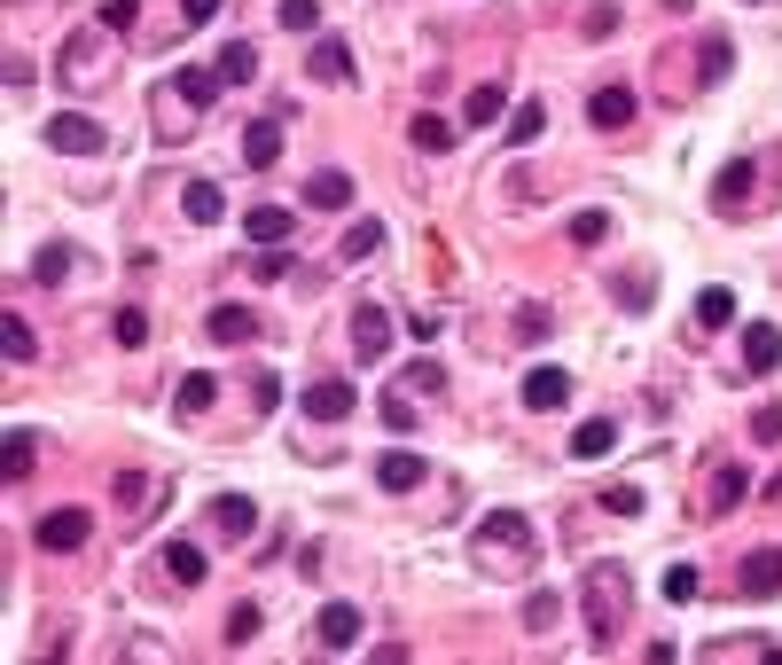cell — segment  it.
Returning <instances> with one entry per match:
<instances>
[{
    "label": "cell",
    "mask_w": 782,
    "mask_h": 665,
    "mask_svg": "<svg viewBox=\"0 0 782 665\" xmlns=\"http://www.w3.org/2000/svg\"><path fill=\"white\" fill-rule=\"evenodd\" d=\"M728 313H736V290H720V282H713V290H697V321H705V329H720Z\"/></svg>",
    "instance_id": "1f68e13d"
},
{
    "label": "cell",
    "mask_w": 782,
    "mask_h": 665,
    "mask_svg": "<svg viewBox=\"0 0 782 665\" xmlns=\"http://www.w3.org/2000/svg\"><path fill=\"white\" fill-rule=\"evenodd\" d=\"M71 275V251H63V243H47V251L32 259V282H63Z\"/></svg>",
    "instance_id": "d590c367"
},
{
    "label": "cell",
    "mask_w": 782,
    "mask_h": 665,
    "mask_svg": "<svg viewBox=\"0 0 782 665\" xmlns=\"http://www.w3.org/2000/svg\"><path fill=\"white\" fill-rule=\"evenodd\" d=\"M219 78H227V87H250V78H258V47L250 40H227L219 47Z\"/></svg>",
    "instance_id": "cb8c5ba5"
},
{
    "label": "cell",
    "mask_w": 782,
    "mask_h": 665,
    "mask_svg": "<svg viewBox=\"0 0 782 665\" xmlns=\"http://www.w3.org/2000/svg\"><path fill=\"white\" fill-rule=\"evenodd\" d=\"M728 63H736L728 32H705V78H728Z\"/></svg>",
    "instance_id": "74e56055"
},
{
    "label": "cell",
    "mask_w": 782,
    "mask_h": 665,
    "mask_svg": "<svg viewBox=\"0 0 782 665\" xmlns=\"http://www.w3.org/2000/svg\"><path fill=\"white\" fill-rule=\"evenodd\" d=\"M525 407H533V415L571 407V376H564V368H525Z\"/></svg>",
    "instance_id": "8fae6325"
},
{
    "label": "cell",
    "mask_w": 782,
    "mask_h": 665,
    "mask_svg": "<svg viewBox=\"0 0 782 665\" xmlns=\"http://www.w3.org/2000/svg\"><path fill=\"white\" fill-rule=\"evenodd\" d=\"M743 368L751 376H774L782 368V329L774 321H743Z\"/></svg>",
    "instance_id": "ba28073f"
},
{
    "label": "cell",
    "mask_w": 782,
    "mask_h": 665,
    "mask_svg": "<svg viewBox=\"0 0 782 665\" xmlns=\"http://www.w3.org/2000/svg\"><path fill=\"white\" fill-rule=\"evenodd\" d=\"M376 485H384V493H415V485H422V454L392 447V454L376 462Z\"/></svg>",
    "instance_id": "d6986e66"
},
{
    "label": "cell",
    "mask_w": 782,
    "mask_h": 665,
    "mask_svg": "<svg viewBox=\"0 0 782 665\" xmlns=\"http://www.w3.org/2000/svg\"><path fill=\"white\" fill-rule=\"evenodd\" d=\"M118 345H126V353L149 345V313H141V305H118Z\"/></svg>",
    "instance_id": "d6a6232c"
},
{
    "label": "cell",
    "mask_w": 782,
    "mask_h": 665,
    "mask_svg": "<svg viewBox=\"0 0 782 665\" xmlns=\"http://www.w3.org/2000/svg\"><path fill=\"white\" fill-rule=\"evenodd\" d=\"M611 447H619V423H611V415H594V423L571 431V454H579V462H602Z\"/></svg>",
    "instance_id": "ffe728a7"
},
{
    "label": "cell",
    "mask_w": 782,
    "mask_h": 665,
    "mask_svg": "<svg viewBox=\"0 0 782 665\" xmlns=\"http://www.w3.org/2000/svg\"><path fill=\"white\" fill-rule=\"evenodd\" d=\"M619 305H626V313H642V305H650V267L619 275Z\"/></svg>",
    "instance_id": "f35d334b"
},
{
    "label": "cell",
    "mask_w": 782,
    "mask_h": 665,
    "mask_svg": "<svg viewBox=\"0 0 782 665\" xmlns=\"http://www.w3.org/2000/svg\"><path fill=\"white\" fill-rule=\"evenodd\" d=\"M103 141H110V133L86 118V110H55V118H47V149H63V157H95Z\"/></svg>",
    "instance_id": "3957f363"
},
{
    "label": "cell",
    "mask_w": 782,
    "mask_h": 665,
    "mask_svg": "<svg viewBox=\"0 0 782 665\" xmlns=\"http://www.w3.org/2000/svg\"><path fill=\"white\" fill-rule=\"evenodd\" d=\"M594 510H611V517H642V485H611Z\"/></svg>",
    "instance_id": "8d00e7d4"
},
{
    "label": "cell",
    "mask_w": 782,
    "mask_h": 665,
    "mask_svg": "<svg viewBox=\"0 0 782 665\" xmlns=\"http://www.w3.org/2000/svg\"><path fill=\"white\" fill-rule=\"evenodd\" d=\"M462 118H470V126H501V118H508V87H493V78H485V87H470Z\"/></svg>",
    "instance_id": "603a6c76"
},
{
    "label": "cell",
    "mask_w": 782,
    "mask_h": 665,
    "mask_svg": "<svg viewBox=\"0 0 782 665\" xmlns=\"http://www.w3.org/2000/svg\"><path fill=\"white\" fill-rule=\"evenodd\" d=\"M243 164H250V173L282 164V118H258V126H243Z\"/></svg>",
    "instance_id": "4fadbf2b"
},
{
    "label": "cell",
    "mask_w": 782,
    "mask_h": 665,
    "mask_svg": "<svg viewBox=\"0 0 782 665\" xmlns=\"http://www.w3.org/2000/svg\"><path fill=\"white\" fill-rule=\"evenodd\" d=\"M384 431H415V399H407V392L384 399Z\"/></svg>",
    "instance_id": "7bdbcfd3"
},
{
    "label": "cell",
    "mask_w": 782,
    "mask_h": 665,
    "mask_svg": "<svg viewBox=\"0 0 782 665\" xmlns=\"http://www.w3.org/2000/svg\"><path fill=\"white\" fill-rule=\"evenodd\" d=\"M219 17V0H181V24H212Z\"/></svg>",
    "instance_id": "f907efd6"
},
{
    "label": "cell",
    "mask_w": 782,
    "mask_h": 665,
    "mask_svg": "<svg viewBox=\"0 0 782 665\" xmlns=\"http://www.w3.org/2000/svg\"><path fill=\"white\" fill-rule=\"evenodd\" d=\"M313 634H321V650H361V603H321V619H313Z\"/></svg>",
    "instance_id": "8992f818"
},
{
    "label": "cell",
    "mask_w": 782,
    "mask_h": 665,
    "mask_svg": "<svg viewBox=\"0 0 782 665\" xmlns=\"http://www.w3.org/2000/svg\"><path fill=\"white\" fill-rule=\"evenodd\" d=\"M516 556H533V517H525V510H485V525H478V564L493 571V564H516Z\"/></svg>",
    "instance_id": "6da1fadb"
},
{
    "label": "cell",
    "mask_w": 782,
    "mask_h": 665,
    "mask_svg": "<svg viewBox=\"0 0 782 665\" xmlns=\"http://www.w3.org/2000/svg\"><path fill=\"white\" fill-rule=\"evenodd\" d=\"M751 502V470L743 462H720L713 470V502H705V517H728V510H743Z\"/></svg>",
    "instance_id": "7c38bea8"
},
{
    "label": "cell",
    "mask_w": 782,
    "mask_h": 665,
    "mask_svg": "<svg viewBox=\"0 0 782 665\" xmlns=\"http://www.w3.org/2000/svg\"><path fill=\"white\" fill-rule=\"evenodd\" d=\"M368 251H384V219H353V227H344V259H368Z\"/></svg>",
    "instance_id": "f546056e"
},
{
    "label": "cell",
    "mask_w": 782,
    "mask_h": 665,
    "mask_svg": "<svg viewBox=\"0 0 782 665\" xmlns=\"http://www.w3.org/2000/svg\"><path fill=\"white\" fill-rule=\"evenodd\" d=\"M516 337H548V305H525V313H516Z\"/></svg>",
    "instance_id": "7dc6e473"
},
{
    "label": "cell",
    "mask_w": 782,
    "mask_h": 665,
    "mask_svg": "<svg viewBox=\"0 0 782 665\" xmlns=\"http://www.w3.org/2000/svg\"><path fill=\"white\" fill-rule=\"evenodd\" d=\"M540 133H548V103H516V110H508V141H516V149H533Z\"/></svg>",
    "instance_id": "d4e9b609"
},
{
    "label": "cell",
    "mask_w": 782,
    "mask_h": 665,
    "mask_svg": "<svg viewBox=\"0 0 782 665\" xmlns=\"http://www.w3.org/2000/svg\"><path fill=\"white\" fill-rule=\"evenodd\" d=\"M556 611H564L556 596H533V603H525V626H533V634H548V626H556Z\"/></svg>",
    "instance_id": "ee69618b"
},
{
    "label": "cell",
    "mask_w": 782,
    "mask_h": 665,
    "mask_svg": "<svg viewBox=\"0 0 782 665\" xmlns=\"http://www.w3.org/2000/svg\"><path fill=\"white\" fill-rule=\"evenodd\" d=\"M407 384H422V399H430V392L447 384V368H439V361H415V368H407Z\"/></svg>",
    "instance_id": "f6af8a7d"
},
{
    "label": "cell",
    "mask_w": 782,
    "mask_h": 665,
    "mask_svg": "<svg viewBox=\"0 0 782 665\" xmlns=\"http://www.w3.org/2000/svg\"><path fill=\"white\" fill-rule=\"evenodd\" d=\"M407 141H415V149H430V157H447V149H454V126H447V118H430V110H422V118H415V126H407Z\"/></svg>",
    "instance_id": "83f0119b"
},
{
    "label": "cell",
    "mask_w": 782,
    "mask_h": 665,
    "mask_svg": "<svg viewBox=\"0 0 782 665\" xmlns=\"http://www.w3.org/2000/svg\"><path fill=\"white\" fill-rule=\"evenodd\" d=\"M204 329H212V345H250V337H258V313H250V305H212Z\"/></svg>",
    "instance_id": "9a60e30c"
},
{
    "label": "cell",
    "mask_w": 782,
    "mask_h": 665,
    "mask_svg": "<svg viewBox=\"0 0 782 665\" xmlns=\"http://www.w3.org/2000/svg\"><path fill=\"white\" fill-rule=\"evenodd\" d=\"M751 181H759V164H751V157H736V164H728V173H720V189H713V196H720V204L736 212V204L751 196Z\"/></svg>",
    "instance_id": "f1b7e54d"
},
{
    "label": "cell",
    "mask_w": 782,
    "mask_h": 665,
    "mask_svg": "<svg viewBox=\"0 0 782 665\" xmlns=\"http://www.w3.org/2000/svg\"><path fill=\"white\" fill-rule=\"evenodd\" d=\"M212 399H219V384H212L204 368H189V376H181V392H172V407H181V415H204Z\"/></svg>",
    "instance_id": "484cf974"
},
{
    "label": "cell",
    "mask_w": 782,
    "mask_h": 665,
    "mask_svg": "<svg viewBox=\"0 0 782 665\" xmlns=\"http://www.w3.org/2000/svg\"><path fill=\"white\" fill-rule=\"evenodd\" d=\"M181 212H189L196 227H219V219H227V196H219L212 181H189V189H181Z\"/></svg>",
    "instance_id": "44dd1931"
},
{
    "label": "cell",
    "mask_w": 782,
    "mask_h": 665,
    "mask_svg": "<svg viewBox=\"0 0 782 665\" xmlns=\"http://www.w3.org/2000/svg\"><path fill=\"white\" fill-rule=\"evenodd\" d=\"M250 399L258 407H282V376H250Z\"/></svg>",
    "instance_id": "c3c4849f"
},
{
    "label": "cell",
    "mask_w": 782,
    "mask_h": 665,
    "mask_svg": "<svg viewBox=\"0 0 782 665\" xmlns=\"http://www.w3.org/2000/svg\"><path fill=\"white\" fill-rule=\"evenodd\" d=\"M212 525H219V540H250V533H258V502L219 493V502H212Z\"/></svg>",
    "instance_id": "2e32d148"
},
{
    "label": "cell",
    "mask_w": 782,
    "mask_h": 665,
    "mask_svg": "<svg viewBox=\"0 0 782 665\" xmlns=\"http://www.w3.org/2000/svg\"><path fill=\"white\" fill-rule=\"evenodd\" d=\"M657 596H665V603H697V564H673V571L657 579Z\"/></svg>",
    "instance_id": "4dcf8cb0"
},
{
    "label": "cell",
    "mask_w": 782,
    "mask_h": 665,
    "mask_svg": "<svg viewBox=\"0 0 782 665\" xmlns=\"http://www.w3.org/2000/svg\"><path fill=\"white\" fill-rule=\"evenodd\" d=\"M587 619H594V642L611 650L619 619H626V588H619V571H587Z\"/></svg>",
    "instance_id": "7a4b0ae2"
},
{
    "label": "cell",
    "mask_w": 782,
    "mask_h": 665,
    "mask_svg": "<svg viewBox=\"0 0 782 665\" xmlns=\"http://www.w3.org/2000/svg\"><path fill=\"white\" fill-rule=\"evenodd\" d=\"M602 235H611V212H579V219H571V243H579V251H594Z\"/></svg>",
    "instance_id": "836d02e7"
},
{
    "label": "cell",
    "mask_w": 782,
    "mask_h": 665,
    "mask_svg": "<svg viewBox=\"0 0 782 665\" xmlns=\"http://www.w3.org/2000/svg\"><path fill=\"white\" fill-rule=\"evenodd\" d=\"M250 634H258V603H235V611H227V650H243Z\"/></svg>",
    "instance_id": "60d3db41"
},
{
    "label": "cell",
    "mask_w": 782,
    "mask_h": 665,
    "mask_svg": "<svg viewBox=\"0 0 782 665\" xmlns=\"http://www.w3.org/2000/svg\"><path fill=\"white\" fill-rule=\"evenodd\" d=\"M86 533H95V517H86V510H55V517H40V548H55V556L86 548Z\"/></svg>",
    "instance_id": "30bf717a"
},
{
    "label": "cell",
    "mask_w": 782,
    "mask_h": 665,
    "mask_svg": "<svg viewBox=\"0 0 782 665\" xmlns=\"http://www.w3.org/2000/svg\"><path fill=\"white\" fill-rule=\"evenodd\" d=\"M743 596H751V603L782 596V548H759V556L743 564Z\"/></svg>",
    "instance_id": "ac0fdd59"
},
{
    "label": "cell",
    "mask_w": 782,
    "mask_h": 665,
    "mask_svg": "<svg viewBox=\"0 0 782 665\" xmlns=\"http://www.w3.org/2000/svg\"><path fill=\"white\" fill-rule=\"evenodd\" d=\"M587 118H594L602 133H619V126H634V87H594Z\"/></svg>",
    "instance_id": "e0dca14e"
},
{
    "label": "cell",
    "mask_w": 782,
    "mask_h": 665,
    "mask_svg": "<svg viewBox=\"0 0 782 665\" xmlns=\"http://www.w3.org/2000/svg\"><path fill=\"white\" fill-rule=\"evenodd\" d=\"M164 571L181 579V588H196V579H204V548H196V540H172V548H164Z\"/></svg>",
    "instance_id": "4316f807"
},
{
    "label": "cell",
    "mask_w": 782,
    "mask_h": 665,
    "mask_svg": "<svg viewBox=\"0 0 782 665\" xmlns=\"http://www.w3.org/2000/svg\"><path fill=\"white\" fill-rule=\"evenodd\" d=\"M172 87H181L189 110H212L227 95V78H219V63H189V71H172Z\"/></svg>",
    "instance_id": "9c48e42d"
},
{
    "label": "cell",
    "mask_w": 782,
    "mask_h": 665,
    "mask_svg": "<svg viewBox=\"0 0 782 665\" xmlns=\"http://www.w3.org/2000/svg\"><path fill=\"white\" fill-rule=\"evenodd\" d=\"M353 353H361V368L392 353V313H384V305H368V298L353 305Z\"/></svg>",
    "instance_id": "5b68a950"
},
{
    "label": "cell",
    "mask_w": 782,
    "mask_h": 665,
    "mask_svg": "<svg viewBox=\"0 0 782 665\" xmlns=\"http://www.w3.org/2000/svg\"><path fill=\"white\" fill-rule=\"evenodd\" d=\"M306 71L321 78V87H336V78H353V47H344L336 32H321V40H313V55H306Z\"/></svg>",
    "instance_id": "5bb4252c"
},
{
    "label": "cell",
    "mask_w": 782,
    "mask_h": 665,
    "mask_svg": "<svg viewBox=\"0 0 782 665\" xmlns=\"http://www.w3.org/2000/svg\"><path fill=\"white\" fill-rule=\"evenodd\" d=\"M306 204H313V212H344V204H353V181H344L336 164H329V173L306 181Z\"/></svg>",
    "instance_id": "7402d4cb"
},
{
    "label": "cell",
    "mask_w": 782,
    "mask_h": 665,
    "mask_svg": "<svg viewBox=\"0 0 782 665\" xmlns=\"http://www.w3.org/2000/svg\"><path fill=\"white\" fill-rule=\"evenodd\" d=\"M298 407L313 415V423H344V415L361 407V392H353V384H336V376H321V384H306V392H298Z\"/></svg>",
    "instance_id": "277c9868"
},
{
    "label": "cell",
    "mask_w": 782,
    "mask_h": 665,
    "mask_svg": "<svg viewBox=\"0 0 782 665\" xmlns=\"http://www.w3.org/2000/svg\"><path fill=\"white\" fill-rule=\"evenodd\" d=\"M290 227H298L290 204H250V212H243V235L258 243V251H282V235H290Z\"/></svg>",
    "instance_id": "52a82bcc"
},
{
    "label": "cell",
    "mask_w": 782,
    "mask_h": 665,
    "mask_svg": "<svg viewBox=\"0 0 782 665\" xmlns=\"http://www.w3.org/2000/svg\"><path fill=\"white\" fill-rule=\"evenodd\" d=\"M0 345H9V361H32V353H40V337H32L17 313H9V329H0Z\"/></svg>",
    "instance_id": "b9f144b4"
},
{
    "label": "cell",
    "mask_w": 782,
    "mask_h": 665,
    "mask_svg": "<svg viewBox=\"0 0 782 665\" xmlns=\"http://www.w3.org/2000/svg\"><path fill=\"white\" fill-rule=\"evenodd\" d=\"M751 439H782V407H759L751 415Z\"/></svg>",
    "instance_id": "681fc988"
},
{
    "label": "cell",
    "mask_w": 782,
    "mask_h": 665,
    "mask_svg": "<svg viewBox=\"0 0 782 665\" xmlns=\"http://www.w3.org/2000/svg\"><path fill=\"white\" fill-rule=\"evenodd\" d=\"M133 9H141V0H110V9H103V32H133Z\"/></svg>",
    "instance_id": "bcb514c9"
},
{
    "label": "cell",
    "mask_w": 782,
    "mask_h": 665,
    "mask_svg": "<svg viewBox=\"0 0 782 665\" xmlns=\"http://www.w3.org/2000/svg\"><path fill=\"white\" fill-rule=\"evenodd\" d=\"M282 32H321V9H313V0H282Z\"/></svg>",
    "instance_id": "e575fe53"
},
{
    "label": "cell",
    "mask_w": 782,
    "mask_h": 665,
    "mask_svg": "<svg viewBox=\"0 0 782 665\" xmlns=\"http://www.w3.org/2000/svg\"><path fill=\"white\" fill-rule=\"evenodd\" d=\"M32 447L40 431H9V478H32Z\"/></svg>",
    "instance_id": "ab89813d"
}]
</instances>
